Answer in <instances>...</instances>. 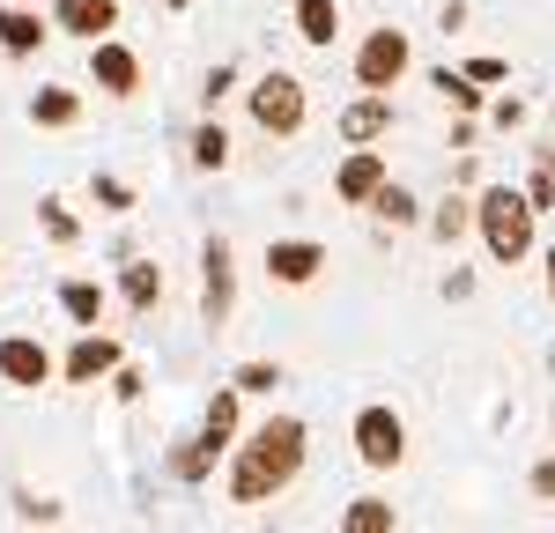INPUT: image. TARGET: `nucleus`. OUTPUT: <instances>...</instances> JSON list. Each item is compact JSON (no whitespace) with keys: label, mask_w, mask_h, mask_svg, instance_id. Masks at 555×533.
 Wrapping results in <instances>:
<instances>
[{"label":"nucleus","mask_w":555,"mask_h":533,"mask_svg":"<svg viewBox=\"0 0 555 533\" xmlns=\"http://www.w3.org/2000/svg\"><path fill=\"white\" fill-rule=\"evenodd\" d=\"M230 304H237V266H230V237H208L201 245V318L215 334L230 326Z\"/></svg>","instance_id":"obj_5"},{"label":"nucleus","mask_w":555,"mask_h":533,"mask_svg":"<svg viewBox=\"0 0 555 533\" xmlns=\"http://www.w3.org/2000/svg\"><path fill=\"white\" fill-rule=\"evenodd\" d=\"M164 8H193V0H164Z\"/></svg>","instance_id":"obj_34"},{"label":"nucleus","mask_w":555,"mask_h":533,"mask_svg":"<svg viewBox=\"0 0 555 533\" xmlns=\"http://www.w3.org/2000/svg\"><path fill=\"white\" fill-rule=\"evenodd\" d=\"M533 496H541V504H555V452L533 467Z\"/></svg>","instance_id":"obj_31"},{"label":"nucleus","mask_w":555,"mask_h":533,"mask_svg":"<svg viewBox=\"0 0 555 533\" xmlns=\"http://www.w3.org/2000/svg\"><path fill=\"white\" fill-rule=\"evenodd\" d=\"M437 89H444V96H452V104H460V112H474V104H481V96H474V89H467V75H452V67H444V75H437Z\"/></svg>","instance_id":"obj_26"},{"label":"nucleus","mask_w":555,"mask_h":533,"mask_svg":"<svg viewBox=\"0 0 555 533\" xmlns=\"http://www.w3.org/2000/svg\"><path fill=\"white\" fill-rule=\"evenodd\" d=\"M245 104H253V127L259 133H282V141H289V133H304V119H311L304 82H297V75H282V67H274V75H259Z\"/></svg>","instance_id":"obj_3"},{"label":"nucleus","mask_w":555,"mask_h":533,"mask_svg":"<svg viewBox=\"0 0 555 533\" xmlns=\"http://www.w3.org/2000/svg\"><path fill=\"white\" fill-rule=\"evenodd\" d=\"M548 297H555V252H548Z\"/></svg>","instance_id":"obj_33"},{"label":"nucleus","mask_w":555,"mask_h":533,"mask_svg":"<svg viewBox=\"0 0 555 533\" xmlns=\"http://www.w3.org/2000/svg\"><path fill=\"white\" fill-rule=\"evenodd\" d=\"M60 378V355L44 349L38 334H8L0 341V386H15V393H38Z\"/></svg>","instance_id":"obj_6"},{"label":"nucleus","mask_w":555,"mask_h":533,"mask_svg":"<svg viewBox=\"0 0 555 533\" xmlns=\"http://www.w3.org/2000/svg\"><path fill=\"white\" fill-rule=\"evenodd\" d=\"M289 15H297V38H304V44H319V52L341 38V0H297Z\"/></svg>","instance_id":"obj_15"},{"label":"nucleus","mask_w":555,"mask_h":533,"mask_svg":"<svg viewBox=\"0 0 555 533\" xmlns=\"http://www.w3.org/2000/svg\"><path fill=\"white\" fill-rule=\"evenodd\" d=\"M44 38H52V15L23 8V0H0V52H8V60H30Z\"/></svg>","instance_id":"obj_13"},{"label":"nucleus","mask_w":555,"mask_h":533,"mask_svg":"<svg viewBox=\"0 0 555 533\" xmlns=\"http://www.w3.org/2000/svg\"><path fill=\"white\" fill-rule=\"evenodd\" d=\"M408 67H415L408 30H371V38L356 44V82H363V89H400Z\"/></svg>","instance_id":"obj_4"},{"label":"nucleus","mask_w":555,"mask_h":533,"mask_svg":"<svg viewBox=\"0 0 555 533\" xmlns=\"http://www.w3.org/2000/svg\"><path fill=\"white\" fill-rule=\"evenodd\" d=\"M23 8H38V0H23Z\"/></svg>","instance_id":"obj_35"},{"label":"nucleus","mask_w":555,"mask_h":533,"mask_svg":"<svg viewBox=\"0 0 555 533\" xmlns=\"http://www.w3.org/2000/svg\"><path fill=\"white\" fill-rule=\"evenodd\" d=\"M237 400H245V393H237V386H222V393L208 400V422H201V430H208V438L222 444V452L237 444Z\"/></svg>","instance_id":"obj_20"},{"label":"nucleus","mask_w":555,"mask_h":533,"mask_svg":"<svg viewBox=\"0 0 555 533\" xmlns=\"http://www.w3.org/2000/svg\"><path fill=\"white\" fill-rule=\"evenodd\" d=\"M52 30L60 38H82V44L112 38L119 30V0H52Z\"/></svg>","instance_id":"obj_11"},{"label":"nucleus","mask_w":555,"mask_h":533,"mask_svg":"<svg viewBox=\"0 0 555 533\" xmlns=\"http://www.w3.org/2000/svg\"><path fill=\"white\" fill-rule=\"evenodd\" d=\"M119 363H127V349H119L112 334L82 326V341H75V349L60 355V378H67V386H96V378H112Z\"/></svg>","instance_id":"obj_9"},{"label":"nucleus","mask_w":555,"mask_h":533,"mask_svg":"<svg viewBox=\"0 0 555 533\" xmlns=\"http://www.w3.org/2000/svg\"><path fill=\"white\" fill-rule=\"evenodd\" d=\"M60 311H67L75 326H96V318H104V282H89V274H67V282H60Z\"/></svg>","instance_id":"obj_17"},{"label":"nucleus","mask_w":555,"mask_h":533,"mask_svg":"<svg viewBox=\"0 0 555 533\" xmlns=\"http://www.w3.org/2000/svg\"><path fill=\"white\" fill-rule=\"evenodd\" d=\"M230 164V133L215 127V119H201L193 127V171H222Z\"/></svg>","instance_id":"obj_23"},{"label":"nucleus","mask_w":555,"mask_h":533,"mask_svg":"<svg viewBox=\"0 0 555 533\" xmlns=\"http://www.w3.org/2000/svg\"><path fill=\"white\" fill-rule=\"evenodd\" d=\"M429 230H437V237H444V245H460V237H467V230H474V208H467V200H444V208H437V222H429Z\"/></svg>","instance_id":"obj_25"},{"label":"nucleus","mask_w":555,"mask_h":533,"mask_svg":"<svg viewBox=\"0 0 555 533\" xmlns=\"http://www.w3.org/2000/svg\"><path fill=\"white\" fill-rule=\"evenodd\" d=\"M304 474V422L267 415L245 444H230V504H274Z\"/></svg>","instance_id":"obj_1"},{"label":"nucleus","mask_w":555,"mask_h":533,"mask_svg":"<svg viewBox=\"0 0 555 533\" xmlns=\"http://www.w3.org/2000/svg\"><path fill=\"white\" fill-rule=\"evenodd\" d=\"M96 200H104V208H133V193L119 185V178H96Z\"/></svg>","instance_id":"obj_30"},{"label":"nucleus","mask_w":555,"mask_h":533,"mask_svg":"<svg viewBox=\"0 0 555 533\" xmlns=\"http://www.w3.org/2000/svg\"><path fill=\"white\" fill-rule=\"evenodd\" d=\"M141 386H149V378H141V370H127V363L112 370V393H119V400H141Z\"/></svg>","instance_id":"obj_29"},{"label":"nucleus","mask_w":555,"mask_h":533,"mask_svg":"<svg viewBox=\"0 0 555 533\" xmlns=\"http://www.w3.org/2000/svg\"><path fill=\"white\" fill-rule=\"evenodd\" d=\"M474 230H481V245H489L496 266H518L533 252V208H526V193H512V185H489L474 200Z\"/></svg>","instance_id":"obj_2"},{"label":"nucleus","mask_w":555,"mask_h":533,"mask_svg":"<svg viewBox=\"0 0 555 533\" xmlns=\"http://www.w3.org/2000/svg\"><path fill=\"white\" fill-rule=\"evenodd\" d=\"M341 526L348 533H392L400 519H392V504H385V496H356V504L341 511Z\"/></svg>","instance_id":"obj_21"},{"label":"nucleus","mask_w":555,"mask_h":533,"mask_svg":"<svg viewBox=\"0 0 555 533\" xmlns=\"http://www.w3.org/2000/svg\"><path fill=\"white\" fill-rule=\"evenodd\" d=\"M215 459H222V444H215L208 430H193V438H185V444L171 452V474H178V482H208V474H215Z\"/></svg>","instance_id":"obj_16"},{"label":"nucleus","mask_w":555,"mask_h":533,"mask_svg":"<svg viewBox=\"0 0 555 533\" xmlns=\"http://www.w3.org/2000/svg\"><path fill=\"white\" fill-rule=\"evenodd\" d=\"M30 119H38V127H75V119H82V96H75V89H38V96H30Z\"/></svg>","instance_id":"obj_19"},{"label":"nucleus","mask_w":555,"mask_h":533,"mask_svg":"<svg viewBox=\"0 0 555 533\" xmlns=\"http://www.w3.org/2000/svg\"><path fill=\"white\" fill-rule=\"evenodd\" d=\"M119 297H127L133 311H156V304H164V266L127 260V274H119Z\"/></svg>","instance_id":"obj_18"},{"label":"nucleus","mask_w":555,"mask_h":533,"mask_svg":"<svg viewBox=\"0 0 555 533\" xmlns=\"http://www.w3.org/2000/svg\"><path fill=\"white\" fill-rule=\"evenodd\" d=\"M44 230H52V237H60V245H75V216H67V208H60V200H44Z\"/></svg>","instance_id":"obj_27"},{"label":"nucleus","mask_w":555,"mask_h":533,"mask_svg":"<svg viewBox=\"0 0 555 533\" xmlns=\"http://www.w3.org/2000/svg\"><path fill=\"white\" fill-rule=\"evenodd\" d=\"M378 133H392V89H363V96L341 112V141L363 148V141H378Z\"/></svg>","instance_id":"obj_14"},{"label":"nucleus","mask_w":555,"mask_h":533,"mask_svg":"<svg viewBox=\"0 0 555 533\" xmlns=\"http://www.w3.org/2000/svg\"><path fill=\"white\" fill-rule=\"evenodd\" d=\"M15 519H44V526H52V519H60V504H44V496H23V504H15Z\"/></svg>","instance_id":"obj_32"},{"label":"nucleus","mask_w":555,"mask_h":533,"mask_svg":"<svg viewBox=\"0 0 555 533\" xmlns=\"http://www.w3.org/2000/svg\"><path fill=\"white\" fill-rule=\"evenodd\" d=\"M371 216H378V222H392V230H408V222H415V193L385 178L378 193H371Z\"/></svg>","instance_id":"obj_22"},{"label":"nucleus","mask_w":555,"mask_h":533,"mask_svg":"<svg viewBox=\"0 0 555 533\" xmlns=\"http://www.w3.org/2000/svg\"><path fill=\"white\" fill-rule=\"evenodd\" d=\"M526 208H533V216H541V208H555V178H548V171L526 185Z\"/></svg>","instance_id":"obj_28"},{"label":"nucleus","mask_w":555,"mask_h":533,"mask_svg":"<svg viewBox=\"0 0 555 533\" xmlns=\"http://www.w3.org/2000/svg\"><path fill=\"white\" fill-rule=\"evenodd\" d=\"M385 185V156L363 141V148H348L341 156V171H334V193H341L348 208H371V193Z\"/></svg>","instance_id":"obj_12"},{"label":"nucleus","mask_w":555,"mask_h":533,"mask_svg":"<svg viewBox=\"0 0 555 533\" xmlns=\"http://www.w3.org/2000/svg\"><path fill=\"white\" fill-rule=\"evenodd\" d=\"M356 459H363V467H400V459H408V422H400V415H392V407H363V415H356Z\"/></svg>","instance_id":"obj_7"},{"label":"nucleus","mask_w":555,"mask_h":533,"mask_svg":"<svg viewBox=\"0 0 555 533\" xmlns=\"http://www.w3.org/2000/svg\"><path fill=\"white\" fill-rule=\"evenodd\" d=\"M326 274V245H311V237H282V245H267V282H282V289H311Z\"/></svg>","instance_id":"obj_10"},{"label":"nucleus","mask_w":555,"mask_h":533,"mask_svg":"<svg viewBox=\"0 0 555 533\" xmlns=\"http://www.w3.org/2000/svg\"><path fill=\"white\" fill-rule=\"evenodd\" d=\"M89 82L104 96H141V52L119 38H96L89 44Z\"/></svg>","instance_id":"obj_8"},{"label":"nucleus","mask_w":555,"mask_h":533,"mask_svg":"<svg viewBox=\"0 0 555 533\" xmlns=\"http://www.w3.org/2000/svg\"><path fill=\"white\" fill-rule=\"evenodd\" d=\"M230 386H237V393H274V386H282V363H237Z\"/></svg>","instance_id":"obj_24"}]
</instances>
